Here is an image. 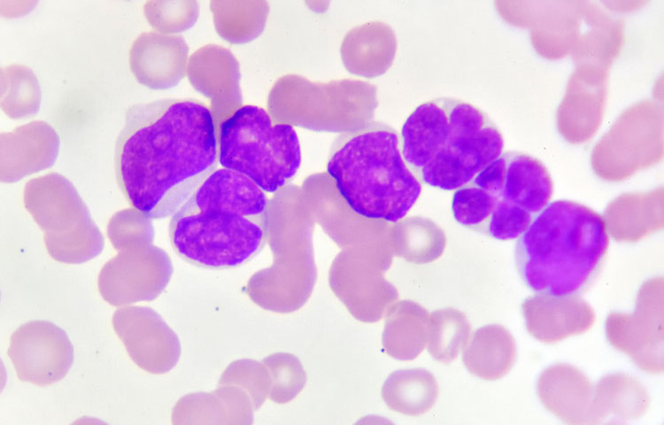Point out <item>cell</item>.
Masks as SVG:
<instances>
[{
    "instance_id": "cell-3",
    "label": "cell",
    "mask_w": 664,
    "mask_h": 425,
    "mask_svg": "<svg viewBox=\"0 0 664 425\" xmlns=\"http://www.w3.org/2000/svg\"><path fill=\"white\" fill-rule=\"evenodd\" d=\"M609 243L603 216L580 203L555 200L517 238L515 263L532 292L573 298L586 292L598 277Z\"/></svg>"
},
{
    "instance_id": "cell-9",
    "label": "cell",
    "mask_w": 664,
    "mask_h": 425,
    "mask_svg": "<svg viewBox=\"0 0 664 425\" xmlns=\"http://www.w3.org/2000/svg\"><path fill=\"white\" fill-rule=\"evenodd\" d=\"M188 52V45L181 35L143 32L131 45L130 70L146 87L168 89L185 75Z\"/></svg>"
},
{
    "instance_id": "cell-7",
    "label": "cell",
    "mask_w": 664,
    "mask_h": 425,
    "mask_svg": "<svg viewBox=\"0 0 664 425\" xmlns=\"http://www.w3.org/2000/svg\"><path fill=\"white\" fill-rule=\"evenodd\" d=\"M218 160L264 192L274 193L296 175L300 143L292 126L277 122L259 106L243 105L220 127Z\"/></svg>"
},
{
    "instance_id": "cell-11",
    "label": "cell",
    "mask_w": 664,
    "mask_h": 425,
    "mask_svg": "<svg viewBox=\"0 0 664 425\" xmlns=\"http://www.w3.org/2000/svg\"><path fill=\"white\" fill-rule=\"evenodd\" d=\"M438 396L437 382L423 368L393 372L384 382L382 398L393 411L412 416L429 411Z\"/></svg>"
},
{
    "instance_id": "cell-4",
    "label": "cell",
    "mask_w": 664,
    "mask_h": 425,
    "mask_svg": "<svg viewBox=\"0 0 664 425\" xmlns=\"http://www.w3.org/2000/svg\"><path fill=\"white\" fill-rule=\"evenodd\" d=\"M399 137L403 158L421 182L446 191L468 183L505 146L501 131L487 113L452 97L418 105Z\"/></svg>"
},
{
    "instance_id": "cell-14",
    "label": "cell",
    "mask_w": 664,
    "mask_h": 425,
    "mask_svg": "<svg viewBox=\"0 0 664 425\" xmlns=\"http://www.w3.org/2000/svg\"><path fill=\"white\" fill-rule=\"evenodd\" d=\"M429 318L395 314L385 321L382 343L385 352L400 360L416 358L427 346Z\"/></svg>"
},
{
    "instance_id": "cell-13",
    "label": "cell",
    "mask_w": 664,
    "mask_h": 425,
    "mask_svg": "<svg viewBox=\"0 0 664 425\" xmlns=\"http://www.w3.org/2000/svg\"><path fill=\"white\" fill-rule=\"evenodd\" d=\"M457 311L435 313L429 320L427 349L439 362H452L469 341L470 325Z\"/></svg>"
},
{
    "instance_id": "cell-2",
    "label": "cell",
    "mask_w": 664,
    "mask_h": 425,
    "mask_svg": "<svg viewBox=\"0 0 664 425\" xmlns=\"http://www.w3.org/2000/svg\"><path fill=\"white\" fill-rule=\"evenodd\" d=\"M268 227L265 192L246 177L215 169L172 215L169 238L187 262L234 268L264 247Z\"/></svg>"
},
{
    "instance_id": "cell-12",
    "label": "cell",
    "mask_w": 664,
    "mask_h": 425,
    "mask_svg": "<svg viewBox=\"0 0 664 425\" xmlns=\"http://www.w3.org/2000/svg\"><path fill=\"white\" fill-rule=\"evenodd\" d=\"M154 319L147 309L119 310L112 318V327L129 357L140 368L159 373L154 356L158 333L163 326H159Z\"/></svg>"
},
{
    "instance_id": "cell-5",
    "label": "cell",
    "mask_w": 664,
    "mask_h": 425,
    "mask_svg": "<svg viewBox=\"0 0 664 425\" xmlns=\"http://www.w3.org/2000/svg\"><path fill=\"white\" fill-rule=\"evenodd\" d=\"M327 171L351 211L370 220L399 221L423 189L403 158L399 134L382 122L340 135L331 147Z\"/></svg>"
},
{
    "instance_id": "cell-8",
    "label": "cell",
    "mask_w": 664,
    "mask_h": 425,
    "mask_svg": "<svg viewBox=\"0 0 664 425\" xmlns=\"http://www.w3.org/2000/svg\"><path fill=\"white\" fill-rule=\"evenodd\" d=\"M8 356L19 380L46 386L66 376L73 361V347L58 326L32 321L12 334Z\"/></svg>"
},
{
    "instance_id": "cell-10",
    "label": "cell",
    "mask_w": 664,
    "mask_h": 425,
    "mask_svg": "<svg viewBox=\"0 0 664 425\" xmlns=\"http://www.w3.org/2000/svg\"><path fill=\"white\" fill-rule=\"evenodd\" d=\"M515 344L511 334L499 325L477 329L466 345L462 359L469 372L487 380L503 376L513 366Z\"/></svg>"
},
{
    "instance_id": "cell-6",
    "label": "cell",
    "mask_w": 664,
    "mask_h": 425,
    "mask_svg": "<svg viewBox=\"0 0 664 425\" xmlns=\"http://www.w3.org/2000/svg\"><path fill=\"white\" fill-rule=\"evenodd\" d=\"M552 194L551 174L539 159L508 151L454 190L452 213L467 229L509 241L521 235Z\"/></svg>"
},
{
    "instance_id": "cell-1",
    "label": "cell",
    "mask_w": 664,
    "mask_h": 425,
    "mask_svg": "<svg viewBox=\"0 0 664 425\" xmlns=\"http://www.w3.org/2000/svg\"><path fill=\"white\" fill-rule=\"evenodd\" d=\"M217 161L214 118L205 103L163 98L126 112L115 144V174L127 201L144 217L173 215Z\"/></svg>"
},
{
    "instance_id": "cell-15",
    "label": "cell",
    "mask_w": 664,
    "mask_h": 425,
    "mask_svg": "<svg viewBox=\"0 0 664 425\" xmlns=\"http://www.w3.org/2000/svg\"><path fill=\"white\" fill-rule=\"evenodd\" d=\"M148 22L159 32L174 33L188 29L197 20L196 1H149L143 5Z\"/></svg>"
}]
</instances>
